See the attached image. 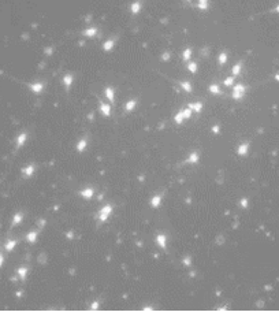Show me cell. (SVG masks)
Instances as JSON below:
<instances>
[{
    "label": "cell",
    "instance_id": "6da1fadb",
    "mask_svg": "<svg viewBox=\"0 0 279 316\" xmlns=\"http://www.w3.org/2000/svg\"><path fill=\"white\" fill-rule=\"evenodd\" d=\"M111 214V207H104L100 212H99V216H100V219L104 222V220H107V216Z\"/></svg>",
    "mask_w": 279,
    "mask_h": 316
},
{
    "label": "cell",
    "instance_id": "7a4b0ae2",
    "mask_svg": "<svg viewBox=\"0 0 279 316\" xmlns=\"http://www.w3.org/2000/svg\"><path fill=\"white\" fill-rule=\"evenodd\" d=\"M15 245H16V241H8L7 245H5V249H7V251H13Z\"/></svg>",
    "mask_w": 279,
    "mask_h": 316
},
{
    "label": "cell",
    "instance_id": "3957f363",
    "mask_svg": "<svg viewBox=\"0 0 279 316\" xmlns=\"http://www.w3.org/2000/svg\"><path fill=\"white\" fill-rule=\"evenodd\" d=\"M82 194H83V197H85V198H90V196L93 194V190H92V189H86V190H83V192H82Z\"/></svg>",
    "mask_w": 279,
    "mask_h": 316
},
{
    "label": "cell",
    "instance_id": "277c9868",
    "mask_svg": "<svg viewBox=\"0 0 279 316\" xmlns=\"http://www.w3.org/2000/svg\"><path fill=\"white\" fill-rule=\"evenodd\" d=\"M36 237H37V233H30L27 235V241L29 242H34L36 241Z\"/></svg>",
    "mask_w": 279,
    "mask_h": 316
},
{
    "label": "cell",
    "instance_id": "5b68a950",
    "mask_svg": "<svg viewBox=\"0 0 279 316\" xmlns=\"http://www.w3.org/2000/svg\"><path fill=\"white\" fill-rule=\"evenodd\" d=\"M157 241H159V245H161L163 248L166 246V238H164V235H159V238H157Z\"/></svg>",
    "mask_w": 279,
    "mask_h": 316
},
{
    "label": "cell",
    "instance_id": "8992f818",
    "mask_svg": "<svg viewBox=\"0 0 279 316\" xmlns=\"http://www.w3.org/2000/svg\"><path fill=\"white\" fill-rule=\"evenodd\" d=\"M26 272H27V270H26V268H19V270H18V274H19V276H21L22 279L26 276Z\"/></svg>",
    "mask_w": 279,
    "mask_h": 316
},
{
    "label": "cell",
    "instance_id": "52a82bcc",
    "mask_svg": "<svg viewBox=\"0 0 279 316\" xmlns=\"http://www.w3.org/2000/svg\"><path fill=\"white\" fill-rule=\"evenodd\" d=\"M21 220H22V215H15L13 224H18V223H21Z\"/></svg>",
    "mask_w": 279,
    "mask_h": 316
},
{
    "label": "cell",
    "instance_id": "ba28073f",
    "mask_svg": "<svg viewBox=\"0 0 279 316\" xmlns=\"http://www.w3.org/2000/svg\"><path fill=\"white\" fill-rule=\"evenodd\" d=\"M160 200H161L160 197H155V198L152 200V205H153V207H157V205H159V203H160Z\"/></svg>",
    "mask_w": 279,
    "mask_h": 316
},
{
    "label": "cell",
    "instance_id": "9c48e42d",
    "mask_svg": "<svg viewBox=\"0 0 279 316\" xmlns=\"http://www.w3.org/2000/svg\"><path fill=\"white\" fill-rule=\"evenodd\" d=\"M32 170H33L32 167H29V168L26 170V174H27V175H29V174H32Z\"/></svg>",
    "mask_w": 279,
    "mask_h": 316
},
{
    "label": "cell",
    "instance_id": "30bf717a",
    "mask_svg": "<svg viewBox=\"0 0 279 316\" xmlns=\"http://www.w3.org/2000/svg\"><path fill=\"white\" fill-rule=\"evenodd\" d=\"M2 264H3V254H0V267H2Z\"/></svg>",
    "mask_w": 279,
    "mask_h": 316
}]
</instances>
